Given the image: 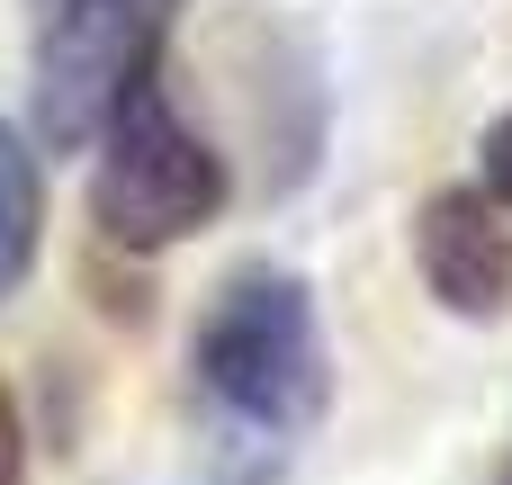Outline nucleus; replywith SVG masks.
<instances>
[{
	"label": "nucleus",
	"instance_id": "7ed1b4c3",
	"mask_svg": "<svg viewBox=\"0 0 512 485\" xmlns=\"http://www.w3.org/2000/svg\"><path fill=\"white\" fill-rule=\"evenodd\" d=\"M180 0H36V135L54 153H81L117 90L162 72Z\"/></svg>",
	"mask_w": 512,
	"mask_h": 485
},
{
	"label": "nucleus",
	"instance_id": "39448f33",
	"mask_svg": "<svg viewBox=\"0 0 512 485\" xmlns=\"http://www.w3.org/2000/svg\"><path fill=\"white\" fill-rule=\"evenodd\" d=\"M36 243H45V171H36L27 135L0 117V306L27 288Z\"/></svg>",
	"mask_w": 512,
	"mask_h": 485
},
{
	"label": "nucleus",
	"instance_id": "6e6552de",
	"mask_svg": "<svg viewBox=\"0 0 512 485\" xmlns=\"http://www.w3.org/2000/svg\"><path fill=\"white\" fill-rule=\"evenodd\" d=\"M495 485H512V459H504V468H495Z\"/></svg>",
	"mask_w": 512,
	"mask_h": 485
},
{
	"label": "nucleus",
	"instance_id": "f257e3e1",
	"mask_svg": "<svg viewBox=\"0 0 512 485\" xmlns=\"http://www.w3.org/2000/svg\"><path fill=\"white\" fill-rule=\"evenodd\" d=\"M189 387H198V414H207L216 485H270L288 468V450L333 405L315 288L279 261H243L198 315Z\"/></svg>",
	"mask_w": 512,
	"mask_h": 485
},
{
	"label": "nucleus",
	"instance_id": "20e7f679",
	"mask_svg": "<svg viewBox=\"0 0 512 485\" xmlns=\"http://www.w3.org/2000/svg\"><path fill=\"white\" fill-rule=\"evenodd\" d=\"M414 270H423V288H432L441 315H459V324H504L512 315V216L477 189V180L432 189V198L414 207Z\"/></svg>",
	"mask_w": 512,
	"mask_h": 485
},
{
	"label": "nucleus",
	"instance_id": "423d86ee",
	"mask_svg": "<svg viewBox=\"0 0 512 485\" xmlns=\"http://www.w3.org/2000/svg\"><path fill=\"white\" fill-rule=\"evenodd\" d=\"M477 189H486V198L512 216V108L486 126V144H477Z\"/></svg>",
	"mask_w": 512,
	"mask_h": 485
},
{
	"label": "nucleus",
	"instance_id": "f03ea898",
	"mask_svg": "<svg viewBox=\"0 0 512 485\" xmlns=\"http://www.w3.org/2000/svg\"><path fill=\"white\" fill-rule=\"evenodd\" d=\"M90 144H99L90 225H99V243H108V252L153 261V252H171V243L207 234V225L225 216V198H234V180H225L216 144L171 108L162 72L126 81V90H117V108H108V126H99Z\"/></svg>",
	"mask_w": 512,
	"mask_h": 485
},
{
	"label": "nucleus",
	"instance_id": "0eeeda50",
	"mask_svg": "<svg viewBox=\"0 0 512 485\" xmlns=\"http://www.w3.org/2000/svg\"><path fill=\"white\" fill-rule=\"evenodd\" d=\"M0 485H27V423H18L9 387H0Z\"/></svg>",
	"mask_w": 512,
	"mask_h": 485
}]
</instances>
